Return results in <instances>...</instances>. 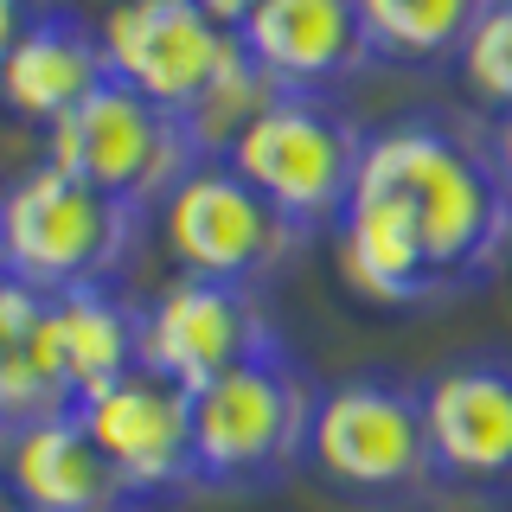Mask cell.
<instances>
[{"label": "cell", "instance_id": "cell-1", "mask_svg": "<svg viewBox=\"0 0 512 512\" xmlns=\"http://www.w3.org/2000/svg\"><path fill=\"white\" fill-rule=\"evenodd\" d=\"M340 276L372 308H429L480 288L512 250V199L493 160L442 122L365 135L359 186L333 224Z\"/></svg>", "mask_w": 512, "mask_h": 512}, {"label": "cell", "instance_id": "cell-2", "mask_svg": "<svg viewBox=\"0 0 512 512\" xmlns=\"http://www.w3.org/2000/svg\"><path fill=\"white\" fill-rule=\"evenodd\" d=\"M308 474L327 493L372 512L423 506L442 487L436 448H429V416H423V384L384 372H352L320 384Z\"/></svg>", "mask_w": 512, "mask_h": 512}, {"label": "cell", "instance_id": "cell-3", "mask_svg": "<svg viewBox=\"0 0 512 512\" xmlns=\"http://www.w3.org/2000/svg\"><path fill=\"white\" fill-rule=\"evenodd\" d=\"M320 384L276 346L192 391V448H199V493H269L308 468Z\"/></svg>", "mask_w": 512, "mask_h": 512}, {"label": "cell", "instance_id": "cell-4", "mask_svg": "<svg viewBox=\"0 0 512 512\" xmlns=\"http://www.w3.org/2000/svg\"><path fill=\"white\" fill-rule=\"evenodd\" d=\"M141 212L122 199L71 180L64 167L39 160L0 192V256L7 276L39 288V295H84V288H116V276L141 250Z\"/></svg>", "mask_w": 512, "mask_h": 512}, {"label": "cell", "instance_id": "cell-5", "mask_svg": "<svg viewBox=\"0 0 512 512\" xmlns=\"http://www.w3.org/2000/svg\"><path fill=\"white\" fill-rule=\"evenodd\" d=\"M224 160H231L301 237H314V231H333V224H340L352 186H359L365 135L346 109L327 103V96L282 90L276 103L244 128V141Z\"/></svg>", "mask_w": 512, "mask_h": 512}, {"label": "cell", "instance_id": "cell-6", "mask_svg": "<svg viewBox=\"0 0 512 512\" xmlns=\"http://www.w3.org/2000/svg\"><path fill=\"white\" fill-rule=\"evenodd\" d=\"M45 160L148 218L199 167V148H192L186 122L173 109H160L141 90L109 77L90 103H77L58 128H45Z\"/></svg>", "mask_w": 512, "mask_h": 512}, {"label": "cell", "instance_id": "cell-7", "mask_svg": "<svg viewBox=\"0 0 512 512\" xmlns=\"http://www.w3.org/2000/svg\"><path fill=\"white\" fill-rule=\"evenodd\" d=\"M160 244L180 276L256 288L276 282L308 237L256 192L231 160H199L160 205Z\"/></svg>", "mask_w": 512, "mask_h": 512}, {"label": "cell", "instance_id": "cell-8", "mask_svg": "<svg viewBox=\"0 0 512 512\" xmlns=\"http://www.w3.org/2000/svg\"><path fill=\"white\" fill-rule=\"evenodd\" d=\"M276 346H282V333H276V320H269L256 288L173 276L141 308V365L186 384V391H205L212 378L263 359Z\"/></svg>", "mask_w": 512, "mask_h": 512}, {"label": "cell", "instance_id": "cell-9", "mask_svg": "<svg viewBox=\"0 0 512 512\" xmlns=\"http://www.w3.org/2000/svg\"><path fill=\"white\" fill-rule=\"evenodd\" d=\"M103 52L116 84L186 116L244 52V39L224 32L199 0H116L103 13Z\"/></svg>", "mask_w": 512, "mask_h": 512}, {"label": "cell", "instance_id": "cell-10", "mask_svg": "<svg viewBox=\"0 0 512 512\" xmlns=\"http://www.w3.org/2000/svg\"><path fill=\"white\" fill-rule=\"evenodd\" d=\"M103 455L116 461L122 487L135 506H160L199 493V448H192V391L160 372H128L109 391L77 404Z\"/></svg>", "mask_w": 512, "mask_h": 512}, {"label": "cell", "instance_id": "cell-11", "mask_svg": "<svg viewBox=\"0 0 512 512\" xmlns=\"http://www.w3.org/2000/svg\"><path fill=\"white\" fill-rule=\"evenodd\" d=\"M429 448L448 487H512V352H461L423 384Z\"/></svg>", "mask_w": 512, "mask_h": 512}, {"label": "cell", "instance_id": "cell-12", "mask_svg": "<svg viewBox=\"0 0 512 512\" xmlns=\"http://www.w3.org/2000/svg\"><path fill=\"white\" fill-rule=\"evenodd\" d=\"M237 39L269 84L301 96H327L372 64L359 0H256Z\"/></svg>", "mask_w": 512, "mask_h": 512}, {"label": "cell", "instance_id": "cell-13", "mask_svg": "<svg viewBox=\"0 0 512 512\" xmlns=\"http://www.w3.org/2000/svg\"><path fill=\"white\" fill-rule=\"evenodd\" d=\"M0 487L26 512H122V506H135L116 461L103 455V442L90 436V423L77 410H58L45 423L13 429L7 455H0Z\"/></svg>", "mask_w": 512, "mask_h": 512}, {"label": "cell", "instance_id": "cell-14", "mask_svg": "<svg viewBox=\"0 0 512 512\" xmlns=\"http://www.w3.org/2000/svg\"><path fill=\"white\" fill-rule=\"evenodd\" d=\"M103 84H109L103 26H90L84 13H71V7H52L20 45H13V58L0 64V109L32 122V128H58Z\"/></svg>", "mask_w": 512, "mask_h": 512}, {"label": "cell", "instance_id": "cell-15", "mask_svg": "<svg viewBox=\"0 0 512 512\" xmlns=\"http://www.w3.org/2000/svg\"><path fill=\"white\" fill-rule=\"evenodd\" d=\"M58 410H77L71 384L58 365V320L52 295L0 276V429L45 423Z\"/></svg>", "mask_w": 512, "mask_h": 512}, {"label": "cell", "instance_id": "cell-16", "mask_svg": "<svg viewBox=\"0 0 512 512\" xmlns=\"http://www.w3.org/2000/svg\"><path fill=\"white\" fill-rule=\"evenodd\" d=\"M52 320H58V365H64V384H71L77 404L109 391L116 378L141 372V308L122 301L116 288L58 295Z\"/></svg>", "mask_w": 512, "mask_h": 512}, {"label": "cell", "instance_id": "cell-17", "mask_svg": "<svg viewBox=\"0 0 512 512\" xmlns=\"http://www.w3.org/2000/svg\"><path fill=\"white\" fill-rule=\"evenodd\" d=\"M487 7L493 0H359V20L372 39V58L429 71V64L461 58Z\"/></svg>", "mask_w": 512, "mask_h": 512}, {"label": "cell", "instance_id": "cell-18", "mask_svg": "<svg viewBox=\"0 0 512 512\" xmlns=\"http://www.w3.org/2000/svg\"><path fill=\"white\" fill-rule=\"evenodd\" d=\"M276 96H282V90L263 77V64H256L250 52H237L231 64H224L218 84L180 116V122H186V135H192V148H199V160H224V154L237 148V141H244V128L263 116Z\"/></svg>", "mask_w": 512, "mask_h": 512}, {"label": "cell", "instance_id": "cell-19", "mask_svg": "<svg viewBox=\"0 0 512 512\" xmlns=\"http://www.w3.org/2000/svg\"><path fill=\"white\" fill-rule=\"evenodd\" d=\"M455 64L474 103H487L493 116H512V0H493L480 13V26L468 32Z\"/></svg>", "mask_w": 512, "mask_h": 512}, {"label": "cell", "instance_id": "cell-20", "mask_svg": "<svg viewBox=\"0 0 512 512\" xmlns=\"http://www.w3.org/2000/svg\"><path fill=\"white\" fill-rule=\"evenodd\" d=\"M45 13H52V0H0V64L13 58V45H20Z\"/></svg>", "mask_w": 512, "mask_h": 512}, {"label": "cell", "instance_id": "cell-21", "mask_svg": "<svg viewBox=\"0 0 512 512\" xmlns=\"http://www.w3.org/2000/svg\"><path fill=\"white\" fill-rule=\"evenodd\" d=\"M487 160H493V173H500V186H506V199H512V116L493 122V135H487Z\"/></svg>", "mask_w": 512, "mask_h": 512}, {"label": "cell", "instance_id": "cell-22", "mask_svg": "<svg viewBox=\"0 0 512 512\" xmlns=\"http://www.w3.org/2000/svg\"><path fill=\"white\" fill-rule=\"evenodd\" d=\"M205 13H212V20L224 26V32H244V20L256 13V0H199Z\"/></svg>", "mask_w": 512, "mask_h": 512}, {"label": "cell", "instance_id": "cell-23", "mask_svg": "<svg viewBox=\"0 0 512 512\" xmlns=\"http://www.w3.org/2000/svg\"><path fill=\"white\" fill-rule=\"evenodd\" d=\"M0 512H26V506H20V500H13V493H7V487H0Z\"/></svg>", "mask_w": 512, "mask_h": 512}, {"label": "cell", "instance_id": "cell-24", "mask_svg": "<svg viewBox=\"0 0 512 512\" xmlns=\"http://www.w3.org/2000/svg\"><path fill=\"white\" fill-rule=\"evenodd\" d=\"M0 455H7V429H0Z\"/></svg>", "mask_w": 512, "mask_h": 512}, {"label": "cell", "instance_id": "cell-25", "mask_svg": "<svg viewBox=\"0 0 512 512\" xmlns=\"http://www.w3.org/2000/svg\"><path fill=\"white\" fill-rule=\"evenodd\" d=\"M0 276H7V256H0Z\"/></svg>", "mask_w": 512, "mask_h": 512}, {"label": "cell", "instance_id": "cell-26", "mask_svg": "<svg viewBox=\"0 0 512 512\" xmlns=\"http://www.w3.org/2000/svg\"><path fill=\"white\" fill-rule=\"evenodd\" d=\"M122 512H141V506H122Z\"/></svg>", "mask_w": 512, "mask_h": 512}]
</instances>
